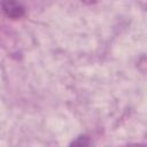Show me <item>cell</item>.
<instances>
[{"instance_id":"cell-3","label":"cell","mask_w":147,"mask_h":147,"mask_svg":"<svg viewBox=\"0 0 147 147\" xmlns=\"http://www.w3.org/2000/svg\"><path fill=\"white\" fill-rule=\"evenodd\" d=\"M96 0H82V2H84V3H86V5H92V3H94Z\"/></svg>"},{"instance_id":"cell-2","label":"cell","mask_w":147,"mask_h":147,"mask_svg":"<svg viewBox=\"0 0 147 147\" xmlns=\"http://www.w3.org/2000/svg\"><path fill=\"white\" fill-rule=\"evenodd\" d=\"M88 144H90V141H88L87 137H78L77 140L71 142V145H79V146H87Z\"/></svg>"},{"instance_id":"cell-1","label":"cell","mask_w":147,"mask_h":147,"mask_svg":"<svg viewBox=\"0 0 147 147\" xmlns=\"http://www.w3.org/2000/svg\"><path fill=\"white\" fill-rule=\"evenodd\" d=\"M0 8L6 16L18 20L25 15V7L18 0H0Z\"/></svg>"}]
</instances>
